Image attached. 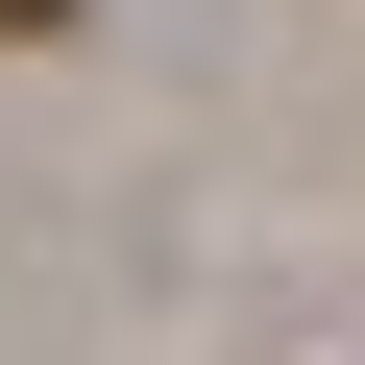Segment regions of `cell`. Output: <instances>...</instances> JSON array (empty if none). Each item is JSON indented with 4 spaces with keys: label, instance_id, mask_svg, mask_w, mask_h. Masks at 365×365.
Listing matches in <instances>:
<instances>
[{
    "label": "cell",
    "instance_id": "cell-1",
    "mask_svg": "<svg viewBox=\"0 0 365 365\" xmlns=\"http://www.w3.org/2000/svg\"><path fill=\"white\" fill-rule=\"evenodd\" d=\"M25 25H49V0H25Z\"/></svg>",
    "mask_w": 365,
    "mask_h": 365
}]
</instances>
